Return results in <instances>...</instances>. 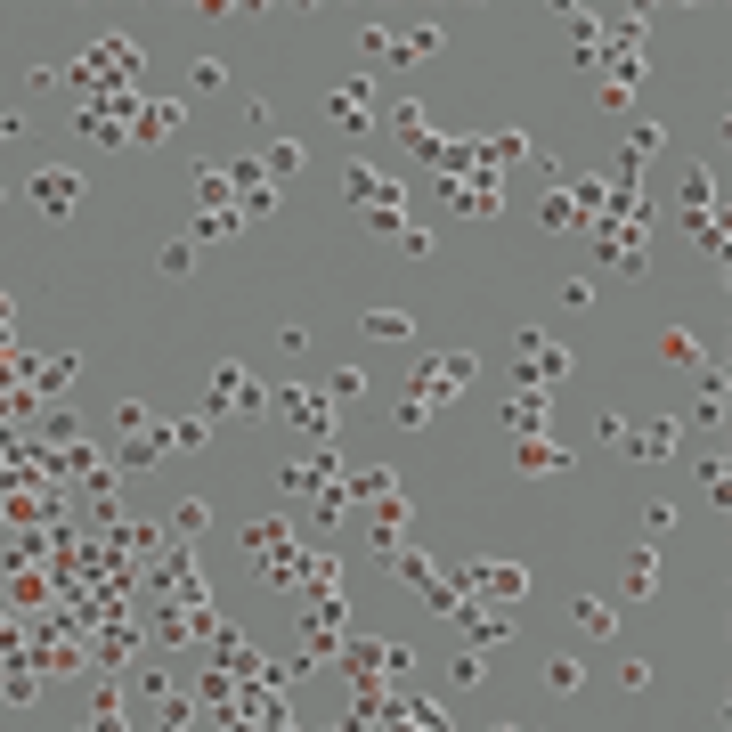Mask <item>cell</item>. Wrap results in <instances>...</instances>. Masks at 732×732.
Returning a JSON list of instances; mask_svg holds the SVG:
<instances>
[{"mask_svg": "<svg viewBox=\"0 0 732 732\" xmlns=\"http://www.w3.org/2000/svg\"><path fill=\"white\" fill-rule=\"evenodd\" d=\"M41 204H49V220H57V212L74 204V179H66V171H49V179H41Z\"/></svg>", "mask_w": 732, "mask_h": 732, "instance_id": "6da1fadb", "label": "cell"}, {"mask_svg": "<svg viewBox=\"0 0 732 732\" xmlns=\"http://www.w3.org/2000/svg\"><path fill=\"white\" fill-rule=\"evenodd\" d=\"M407 326H415L407 310H366V334H407Z\"/></svg>", "mask_w": 732, "mask_h": 732, "instance_id": "7a4b0ae2", "label": "cell"}]
</instances>
